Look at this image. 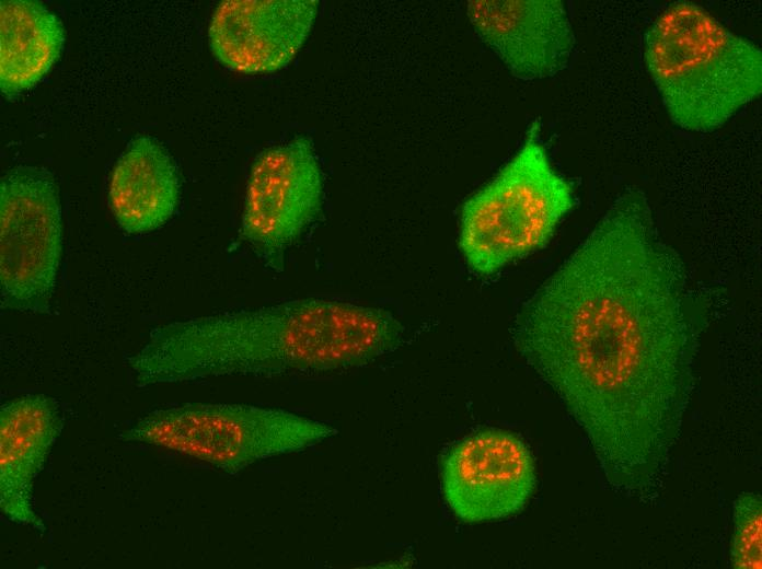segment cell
I'll return each mask as SVG.
<instances>
[{
  "label": "cell",
  "mask_w": 762,
  "mask_h": 569,
  "mask_svg": "<svg viewBox=\"0 0 762 569\" xmlns=\"http://www.w3.org/2000/svg\"><path fill=\"white\" fill-rule=\"evenodd\" d=\"M404 332L384 309L309 298L159 326L128 365L139 387L316 374L368 364L397 349Z\"/></svg>",
  "instance_id": "obj_2"
},
{
  "label": "cell",
  "mask_w": 762,
  "mask_h": 569,
  "mask_svg": "<svg viewBox=\"0 0 762 569\" xmlns=\"http://www.w3.org/2000/svg\"><path fill=\"white\" fill-rule=\"evenodd\" d=\"M65 42L61 21L32 0L0 2V88L14 96L38 83L59 58Z\"/></svg>",
  "instance_id": "obj_13"
},
{
  "label": "cell",
  "mask_w": 762,
  "mask_h": 569,
  "mask_svg": "<svg viewBox=\"0 0 762 569\" xmlns=\"http://www.w3.org/2000/svg\"><path fill=\"white\" fill-rule=\"evenodd\" d=\"M323 179L310 140L295 138L254 162L245 194L242 235L272 268L321 210Z\"/></svg>",
  "instance_id": "obj_7"
},
{
  "label": "cell",
  "mask_w": 762,
  "mask_h": 569,
  "mask_svg": "<svg viewBox=\"0 0 762 569\" xmlns=\"http://www.w3.org/2000/svg\"><path fill=\"white\" fill-rule=\"evenodd\" d=\"M536 486L534 458L521 438L484 429L455 443L441 462V487L452 512L467 523L501 520L523 510Z\"/></svg>",
  "instance_id": "obj_8"
},
{
  "label": "cell",
  "mask_w": 762,
  "mask_h": 569,
  "mask_svg": "<svg viewBox=\"0 0 762 569\" xmlns=\"http://www.w3.org/2000/svg\"><path fill=\"white\" fill-rule=\"evenodd\" d=\"M180 199V177L166 149L149 136L135 138L111 176L108 200L118 224L140 234L162 227Z\"/></svg>",
  "instance_id": "obj_12"
},
{
  "label": "cell",
  "mask_w": 762,
  "mask_h": 569,
  "mask_svg": "<svg viewBox=\"0 0 762 569\" xmlns=\"http://www.w3.org/2000/svg\"><path fill=\"white\" fill-rule=\"evenodd\" d=\"M707 321L646 194L633 188L523 304L512 340L584 431L607 484L646 497L680 437Z\"/></svg>",
  "instance_id": "obj_1"
},
{
  "label": "cell",
  "mask_w": 762,
  "mask_h": 569,
  "mask_svg": "<svg viewBox=\"0 0 762 569\" xmlns=\"http://www.w3.org/2000/svg\"><path fill=\"white\" fill-rule=\"evenodd\" d=\"M62 429L56 402L44 394H26L0 408V507L11 522L44 533L34 508V479Z\"/></svg>",
  "instance_id": "obj_11"
},
{
  "label": "cell",
  "mask_w": 762,
  "mask_h": 569,
  "mask_svg": "<svg viewBox=\"0 0 762 569\" xmlns=\"http://www.w3.org/2000/svg\"><path fill=\"white\" fill-rule=\"evenodd\" d=\"M332 426L276 408L185 404L157 409L122 432L125 442L163 448L227 474L300 452L335 436Z\"/></svg>",
  "instance_id": "obj_5"
},
{
  "label": "cell",
  "mask_w": 762,
  "mask_h": 569,
  "mask_svg": "<svg viewBox=\"0 0 762 569\" xmlns=\"http://www.w3.org/2000/svg\"><path fill=\"white\" fill-rule=\"evenodd\" d=\"M761 496L754 492L739 495L734 503V533L730 549L732 568H761Z\"/></svg>",
  "instance_id": "obj_14"
},
{
  "label": "cell",
  "mask_w": 762,
  "mask_h": 569,
  "mask_svg": "<svg viewBox=\"0 0 762 569\" xmlns=\"http://www.w3.org/2000/svg\"><path fill=\"white\" fill-rule=\"evenodd\" d=\"M1 307L48 313L62 253L59 191L50 172L19 165L0 183Z\"/></svg>",
  "instance_id": "obj_6"
},
{
  "label": "cell",
  "mask_w": 762,
  "mask_h": 569,
  "mask_svg": "<svg viewBox=\"0 0 762 569\" xmlns=\"http://www.w3.org/2000/svg\"><path fill=\"white\" fill-rule=\"evenodd\" d=\"M574 205L533 121L516 154L462 206L459 248L467 267L488 277L541 249Z\"/></svg>",
  "instance_id": "obj_4"
},
{
  "label": "cell",
  "mask_w": 762,
  "mask_h": 569,
  "mask_svg": "<svg viewBox=\"0 0 762 569\" xmlns=\"http://www.w3.org/2000/svg\"><path fill=\"white\" fill-rule=\"evenodd\" d=\"M644 61L671 120L709 132L762 93V53L701 5L678 1L645 34Z\"/></svg>",
  "instance_id": "obj_3"
},
{
  "label": "cell",
  "mask_w": 762,
  "mask_h": 569,
  "mask_svg": "<svg viewBox=\"0 0 762 569\" xmlns=\"http://www.w3.org/2000/svg\"><path fill=\"white\" fill-rule=\"evenodd\" d=\"M467 16L480 38L516 78L536 80L564 70L575 36L561 0H471Z\"/></svg>",
  "instance_id": "obj_9"
},
{
  "label": "cell",
  "mask_w": 762,
  "mask_h": 569,
  "mask_svg": "<svg viewBox=\"0 0 762 569\" xmlns=\"http://www.w3.org/2000/svg\"><path fill=\"white\" fill-rule=\"evenodd\" d=\"M316 0H227L215 10L209 30L213 55L243 73L287 66L308 37Z\"/></svg>",
  "instance_id": "obj_10"
}]
</instances>
